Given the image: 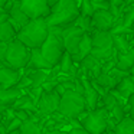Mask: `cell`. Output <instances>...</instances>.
I'll use <instances>...</instances> for the list:
<instances>
[{"label":"cell","mask_w":134,"mask_h":134,"mask_svg":"<svg viewBox=\"0 0 134 134\" xmlns=\"http://www.w3.org/2000/svg\"><path fill=\"white\" fill-rule=\"evenodd\" d=\"M79 16L81 12L75 0H61L51 7V13L45 20L49 27H68L75 25Z\"/></svg>","instance_id":"1"},{"label":"cell","mask_w":134,"mask_h":134,"mask_svg":"<svg viewBox=\"0 0 134 134\" xmlns=\"http://www.w3.org/2000/svg\"><path fill=\"white\" fill-rule=\"evenodd\" d=\"M49 36V26L45 19L30 20L20 32L18 33L16 39L25 43L30 49H41L42 45Z\"/></svg>","instance_id":"2"},{"label":"cell","mask_w":134,"mask_h":134,"mask_svg":"<svg viewBox=\"0 0 134 134\" xmlns=\"http://www.w3.org/2000/svg\"><path fill=\"white\" fill-rule=\"evenodd\" d=\"M62 32L64 27H49V36L41 48L42 55L53 68L58 66L64 53L66 52L62 41Z\"/></svg>","instance_id":"3"},{"label":"cell","mask_w":134,"mask_h":134,"mask_svg":"<svg viewBox=\"0 0 134 134\" xmlns=\"http://www.w3.org/2000/svg\"><path fill=\"white\" fill-rule=\"evenodd\" d=\"M87 99L82 94L76 91H66L61 98L58 113L66 120H78L84 113H87Z\"/></svg>","instance_id":"4"},{"label":"cell","mask_w":134,"mask_h":134,"mask_svg":"<svg viewBox=\"0 0 134 134\" xmlns=\"http://www.w3.org/2000/svg\"><path fill=\"white\" fill-rule=\"evenodd\" d=\"M108 118H110V111L105 107H99L97 110L84 113L78 118V121L90 134H101L107 131Z\"/></svg>","instance_id":"5"},{"label":"cell","mask_w":134,"mask_h":134,"mask_svg":"<svg viewBox=\"0 0 134 134\" xmlns=\"http://www.w3.org/2000/svg\"><path fill=\"white\" fill-rule=\"evenodd\" d=\"M30 56H32V49L22 43L19 39H13L9 42V48H7L6 66L13 68L16 71L27 68Z\"/></svg>","instance_id":"6"},{"label":"cell","mask_w":134,"mask_h":134,"mask_svg":"<svg viewBox=\"0 0 134 134\" xmlns=\"http://www.w3.org/2000/svg\"><path fill=\"white\" fill-rule=\"evenodd\" d=\"M20 9L30 20L46 19L51 13L48 0H20Z\"/></svg>","instance_id":"7"},{"label":"cell","mask_w":134,"mask_h":134,"mask_svg":"<svg viewBox=\"0 0 134 134\" xmlns=\"http://www.w3.org/2000/svg\"><path fill=\"white\" fill-rule=\"evenodd\" d=\"M87 32L78 27L76 25H71L68 27H64V32H62V41H64V46L65 51L68 53H71L72 56L78 55L79 51V43H81L82 38Z\"/></svg>","instance_id":"8"},{"label":"cell","mask_w":134,"mask_h":134,"mask_svg":"<svg viewBox=\"0 0 134 134\" xmlns=\"http://www.w3.org/2000/svg\"><path fill=\"white\" fill-rule=\"evenodd\" d=\"M61 98L62 97L56 91H53V92H45L38 102L39 117H51L52 114L58 113Z\"/></svg>","instance_id":"9"},{"label":"cell","mask_w":134,"mask_h":134,"mask_svg":"<svg viewBox=\"0 0 134 134\" xmlns=\"http://www.w3.org/2000/svg\"><path fill=\"white\" fill-rule=\"evenodd\" d=\"M91 20H92V29L99 32H111L115 25V18L110 10H95Z\"/></svg>","instance_id":"10"},{"label":"cell","mask_w":134,"mask_h":134,"mask_svg":"<svg viewBox=\"0 0 134 134\" xmlns=\"http://www.w3.org/2000/svg\"><path fill=\"white\" fill-rule=\"evenodd\" d=\"M79 71L85 72L90 79H97L102 74V62L98 61L97 58H94L92 55L87 56L85 59H82L78 65Z\"/></svg>","instance_id":"11"},{"label":"cell","mask_w":134,"mask_h":134,"mask_svg":"<svg viewBox=\"0 0 134 134\" xmlns=\"http://www.w3.org/2000/svg\"><path fill=\"white\" fill-rule=\"evenodd\" d=\"M92 38V49L98 51H113L114 49V35L111 32H99L94 30L91 33Z\"/></svg>","instance_id":"12"},{"label":"cell","mask_w":134,"mask_h":134,"mask_svg":"<svg viewBox=\"0 0 134 134\" xmlns=\"http://www.w3.org/2000/svg\"><path fill=\"white\" fill-rule=\"evenodd\" d=\"M19 81H20L19 71L9 66H0V91L16 87Z\"/></svg>","instance_id":"13"},{"label":"cell","mask_w":134,"mask_h":134,"mask_svg":"<svg viewBox=\"0 0 134 134\" xmlns=\"http://www.w3.org/2000/svg\"><path fill=\"white\" fill-rule=\"evenodd\" d=\"M9 22H10V25L15 27V30L18 33L30 22V19L27 18V16L25 15V12L20 9V0L16 2L15 7L9 12Z\"/></svg>","instance_id":"14"},{"label":"cell","mask_w":134,"mask_h":134,"mask_svg":"<svg viewBox=\"0 0 134 134\" xmlns=\"http://www.w3.org/2000/svg\"><path fill=\"white\" fill-rule=\"evenodd\" d=\"M27 69H41V71H52L53 66L45 59L42 55L41 49H32V56H30Z\"/></svg>","instance_id":"15"},{"label":"cell","mask_w":134,"mask_h":134,"mask_svg":"<svg viewBox=\"0 0 134 134\" xmlns=\"http://www.w3.org/2000/svg\"><path fill=\"white\" fill-rule=\"evenodd\" d=\"M23 95H25V91H22L20 88H18V87L0 91V104L6 105V107H13V105L16 104V101Z\"/></svg>","instance_id":"16"},{"label":"cell","mask_w":134,"mask_h":134,"mask_svg":"<svg viewBox=\"0 0 134 134\" xmlns=\"http://www.w3.org/2000/svg\"><path fill=\"white\" fill-rule=\"evenodd\" d=\"M92 38H91V33H85L84 38H82L81 43H79V51H78V55L76 56H72L74 62L75 64L79 65V62L82 61V59H85L87 56L91 55V52H92Z\"/></svg>","instance_id":"17"},{"label":"cell","mask_w":134,"mask_h":134,"mask_svg":"<svg viewBox=\"0 0 134 134\" xmlns=\"http://www.w3.org/2000/svg\"><path fill=\"white\" fill-rule=\"evenodd\" d=\"M12 108H13V110H25V111H27V113H29L32 117L35 115V114H36V115H39L38 105L32 101V98H30L27 94H25L23 97H20Z\"/></svg>","instance_id":"18"},{"label":"cell","mask_w":134,"mask_h":134,"mask_svg":"<svg viewBox=\"0 0 134 134\" xmlns=\"http://www.w3.org/2000/svg\"><path fill=\"white\" fill-rule=\"evenodd\" d=\"M134 65V48L125 53H118L117 55V68L125 72H130Z\"/></svg>","instance_id":"19"},{"label":"cell","mask_w":134,"mask_h":134,"mask_svg":"<svg viewBox=\"0 0 134 134\" xmlns=\"http://www.w3.org/2000/svg\"><path fill=\"white\" fill-rule=\"evenodd\" d=\"M115 91L120 94V97H121L122 99L128 101V98L134 94V81L131 79V75L122 79V81L117 85Z\"/></svg>","instance_id":"20"},{"label":"cell","mask_w":134,"mask_h":134,"mask_svg":"<svg viewBox=\"0 0 134 134\" xmlns=\"http://www.w3.org/2000/svg\"><path fill=\"white\" fill-rule=\"evenodd\" d=\"M26 75L32 81V87H42L51 78L48 71H41V69H29V72H26Z\"/></svg>","instance_id":"21"},{"label":"cell","mask_w":134,"mask_h":134,"mask_svg":"<svg viewBox=\"0 0 134 134\" xmlns=\"http://www.w3.org/2000/svg\"><path fill=\"white\" fill-rule=\"evenodd\" d=\"M19 131H20V134H43V128L38 122V120L35 118V115L30 120L25 121Z\"/></svg>","instance_id":"22"},{"label":"cell","mask_w":134,"mask_h":134,"mask_svg":"<svg viewBox=\"0 0 134 134\" xmlns=\"http://www.w3.org/2000/svg\"><path fill=\"white\" fill-rule=\"evenodd\" d=\"M16 36H18V32L10 25L9 19L3 23H0V42H10L16 39Z\"/></svg>","instance_id":"23"},{"label":"cell","mask_w":134,"mask_h":134,"mask_svg":"<svg viewBox=\"0 0 134 134\" xmlns=\"http://www.w3.org/2000/svg\"><path fill=\"white\" fill-rule=\"evenodd\" d=\"M97 82H98L99 85H101L104 90H107V91H113V90H115L117 88V85H118V81H117L115 78H114L111 74H104L102 72L101 75L98 76V78L95 79Z\"/></svg>","instance_id":"24"},{"label":"cell","mask_w":134,"mask_h":134,"mask_svg":"<svg viewBox=\"0 0 134 134\" xmlns=\"http://www.w3.org/2000/svg\"><path fill=\"white\" fill-rule=\"evenodd\" d=\"M114 134H134V120L127 115L122 121L117 124Z\"/></svg>","instance_id":"25"},{"label":"cell","mask_w":134,"mask_h":134,"mask_svg":"<svg viewBox=\"0 0 134 134\" xmlns=\"http://www.w3.org/2000/svg\"><path fill=\"white\" fill-rule=\"evenodd\" d=\"M133 23H134V3L130 4L122 12V25H124L125 29H131Z\"/></svg>","instance_id":"26"},{"label":"cell","mask_w":134,"mask_h":134,"mask_svg":"<svg viewBox=\"0 0 134 134\" xmlns=\"http://www.w3.org/2000/svg\"><path fill=\"white\" fill-rule=\"evenodd\" d=\"M125 105H127V104H121V102H120V104H117L115 107H114L113 110H111L110 115H111V117H114V118H115L118 122H120V121H122V120H124L125 117H127Z\"/></svg>","instance_id":"27"},{"label":"cell","mask_w":134,"mask_h":134,"mask_svg":"<svg viewBox=\"0 0 134 134\" xmlns=\"http://www.w3.org/2000/svg\"><path fill=\"white\" fill-rule=\"evenodd\" d=\"M79 12H81V16H85V18H92L94 13H95V9H94L91 0H82L81 6H79Z\"/></svg>","instance_id":"28"},{"label":"cell","mask_w":134,"mask_h":134,"mask_svg":"<svg viewBox=\"0 0 134 134\" xmlns=\"http://www.w3.org/2000/svg\"><path fill=\"white\" fill-rule=\"evenodd\" d=\"M75 25L78 27H81L84 32L87 33H92L94 29H92V20H91V18H85V16H79L78 20L75 22Z\"/></svg>","instance_id":"29"},{"label":"cell","mask_w":134,"mask_h":134,"mask_svg":"<svg viewBox=\"0 0 134 134\" xmlns=\"http://www.w3.org/2000/svg\"><path fill=\"white\" fill-rule=\"evenodd\" d=\"M26 94L30 97V98H32V101L38 105L39 99L42 98V95L45 94V91H43V88H42V87H32L30 90L26 91Z\"/></svg>","instance_id":"30"},{"label":"cell","mask_w":134,"mask_h":134,"mask_svg":"<svg viewBox=\"0 0 134 134\" xmlns=\"http://www.w3.org/2000/svg\"><path fill=\"white\" fill-rule=\"evenodd\" d=\"M102 102H104V107L107 108V110L110 111V113H111V110H113V108L115 107L117 104H120V101H118V99H117L111 92H108L107 95H105L104 98H102Z\"/></svg>","instance_id":"31"},{"label":"cell","mask_w":134,"mask_h":134,"mask_svg":"<svg viewBox=\"0 0 134 134\" xmlns=\"http://www.w3.org/2000/svg\"><path fill=\"white\" fill-rule=\"evenodd\" d=\"M95 10H110L111 0H91Z\"/></svg>","instance_id":"32"},{"label":"cell","mask_w":134,"mask_h":134,"mask_svg":"<svg viewBox=\"0 0 134 134\" xmlns=\"http://www.w3.org/2000/svg\"><path fill=\"white\" fill-rule=\"evenodd\" d=\"M9 42H0V66H6V56Z\"/></svg>","instance_id":"33"},{"label":"cell","mask_w":134,"mask_h":134,"mask_svg":"<svg viewBox=\"0 0 134 134\" xmlns=\"http://www.w3.org/2000/svg\"><path fill=\"white\" fill-rule=\"evenodd\" d=\"M22 124H23V122H22L19 118H15V120H12V121L9 122V125L6 127V131H7V133H12V131H18V130H20Z\"/></svg>","instance_id":"34"},{"label":"cell","mask_w":134,"mask_h":134,"mask_svg":"<svg viewBox=\"0 0 134 134\" xmlns=\"http://www.w3.org/2000/svg\"><path fill=\"white\" fill-rule=\"evenodd\" d=\"M15 115H16V118H19L22 122H25V121L32 118V115L25 110H15Z\"/></svg>","instance_id":"35"},{"label":"cell","mask_w":134,"mask_h":134,"mask_svg":"<svg viewBox=\"0 0 134 134\" xmlns=\"http://www.w3.org/2000/svg\"><path fill=\"white\" fill-rule=\"evenodd\" d=\"M125 111H127V115H131L134 114V94L128 98L127 105H125Z\"/></svg>","instance_id":"36"},{"label":"cell","mask_w":134,"mask_h":134,"mask_svg":"<svg viewBox=\"0 0 134 134\" xmlns=\"http://www.w3.org/2000/svg\"><path fill=\"white\" fill-rule=\"evenodd\" d=\"M68 134H90L84 127H74L68 131Z\"/></svg>","instance_id":"37"},{"label":"cell","mask_w":134,"mask_h":134,"mask_svg":"<svg viewBox=\"0 0 134 134\" xmlns=\"http://www.w3.org/2000/svg\"><path fill=\"white\" fill-rule=\"evenodd\" d=\"M43 134H68V133L59 130V128H53V130H43Z\"/></svg>","instance_id":"38"},{"label":"cell","mask_w":134,"mask_h":134,"mask_svg":"<svg viewBox=\"0 0 134 134\" xmlns=\"http://www.w3.org/2000/svg\"><path fill=\"white\" fill-rule=\"evenodd\" d=\"M55 91H56V92H58L59 95L62 97L65 92H66V88L64 87V84H58V87H56V90H55Z\"/></svg>","instance_id":"39"},{"label":"cell","mask_w":134,"mask_h":134,"mask_svg":"<svg viewBox=\"0 0 134 134\" xmlns=\"http://www.w3.org/2000/svg\"><path fill=\"white\" fill-rule=\"evenodd\" d=\"M9 2V0H0V12L3 13V9H4V6H6V3Z\"/></svg>","instance_id":"40"},{"label":"cell","mask_w":134,"mask_h":134,"mask_svg":"<svg viewBox=\"0 0 134 134\" xmlns=\"http://www.w3.org/2000/svg\"><path fill=\"white\" fill-rule=\"evenodd\" d=\"M58 2H61V0H48V3H49V6L52 7V6H55Z\"/></svg>","instance_id":"41"},{"label":"cell","mask_w":134,"mask_h":134,"mask_svg":"<svg viewBox=\"0 0 134 134\" xmlns=\"http://www.w3.org/2000/svg\"><path fill=\"white\" fill-rule=\"evenodd\" d=\"M130 75L134 76V65H133V68H131V71H130Z\"/></svg>","instance_id":"42"},{"label":"cell","mask_w":134,"mask_h":134,"mask_svg":"<svg viewBox=\"0 0 134 134\" xmlns=\"http://www.w3.org/2000/svg\"><path fill=\"white\" fill-rule=\"evenodd\" d=\"M7 134H20V131L18 130V131H12V133H7Z\"/></svg>","instance_id":"43"},{"label":"cell","mask_w":134,"mask_h":134,"mask_svg":"<svg viewBox=\"0 0 134 134\" xmlns=\"http://www.w3.org/2000/svg\"><path fill=\"white\" fill-rule=\"evenodd\" d=\"M101 134H111V131H104V133H101Z\"/></svg>","instance_id":"44"},{"label":"cell","mask_w":134,"mask_h":134,"mask_svg":"<svg viewBox=\"0 0 134 134\" xmlns=\"http://www.w3.org/2000/svg\"><path fill=\"white\" fill-rule=\"evenodd\" d=\"M131 29H133V30H134V23H133V26H131Z\"/></svg>","instance_id":"45"}]
</instances>
